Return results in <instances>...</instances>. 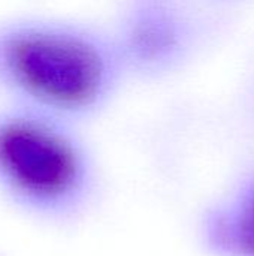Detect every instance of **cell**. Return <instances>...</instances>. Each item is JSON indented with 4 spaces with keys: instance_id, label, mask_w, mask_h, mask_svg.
Returning <instances> with one entry per match:
<instances>
[{
    "instance_id": "6da1fadb",
    "label": "cell",
    "mask_w": 254,
    "mask_h": 256,
    "mask_svg": "<svg viewBox=\"0 0 254 256\" xmlns=\"http://www.w3.org/2000/svg\"><path fill=\"white\" fill-rule=\"evenodd\" d=\"M121 60L99 30L60 16L0 18V93L4 102L73 122L112 94Z\"/></svg>"
},
{
    "instance_id": "7a4b0ae2",
    "label": "cell",
    "mask_w": 254,
    "mask_h": 256,
    "mask_svg": "<svg viewBox=\"0 0 254 256\" xmlns=\"http://www.w3.org/2000/svg\"><path fill=\"white\" fill-rule=\"evenodd\" d=\"M69 124L24 105L0 106V196L19 213H57L79 190L84 156Z\"/></svg>"
},
{
    "instance_id": "3957f363",
    "label": "cell",
    "mask_w": 254,
    "mask_h": 256,
    "mask_svg": "<svg viewBox=\"0 0 254 256\" xmlns=\"http://www.w3.org/2000/svg\"><path fill=\"white\" fill-rule=\"evenodd\" d=\"M235 237L240 250L247 256H254V196L238 218Z\"/></svg>"
}]
</instances>
